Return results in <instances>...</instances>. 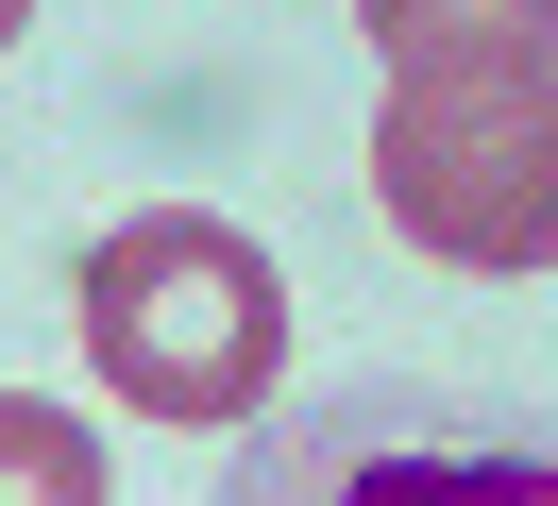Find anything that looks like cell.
Returning a JSON list of instances; mask_svg holds the SVG:
<instances>
[{"label":"cell","instance_id":"277c9868","mask_svg":"<svg viewBox=\"0 0 558 506\" xmlns=\"http://www.w3.org/2000/svg\"><path fill=\"white\" fill-rule=\"evenodd\" d=\"M389 85H490V67H558V0H355Z\"/></svg>","mask_w":558,"mask_h":506},{"label":"cell","instance_id":"8992f818","mask_svg":"<svg viewBox=\"0 0 558 506\" xmlns=\"http://www.w3.org/2000/svg\"><path fill=\"white\" fill-rule=\"evenodd\" d=\"M17 17H35V0H0V51H17Z\"/></svg>","mask_w":558,"mask_h":506},{"label":"cell","instance_id":"3957f363","mask_svg":"<svg viewBox=\"0 0 558 506\" xmlns=\"http://www.w3.org/2000/svg\"><path fill=\"white\" fill-rule=\"evenodd\" d=\"M373 202L440 270H558V67L373 101Z\"/></svg>","mask_w":558,"mask_h":506},{"label":"cell","instance_id":"7a4b0ae2","mask_svg":"<svg viewBox=\"0 0 558 506\" xmlns=\"http://www.w3.org/2000/svg\"><path fill=\"white\" fill-rule=\"evenodd\" d=\"M204 506H558V422L508 388H339L271 422Z\"/></svg>","mask_w":558,"mask_h":506},{"label":"cell","instance_id":"6da1fadb","mask_svg":"<svg viewBox=\"0 0 558 506\" xmlns=\"http://www.w3.org/2000/svg\"><path fill=\"white\" fill-rule=\"evenodd\" d=\"M69 321L102 355V388L136 422H254L271 405V355H288V287L238 220L204 202H136V220L85 236L69 270Z\"/></svg>","mask_w":558,"mask_h":506},{"label":"cell","instance_id":"5b68a950","mask_svg":"<svg viewBox=\"0 0 558 506\" xmlns=\"http://www.w3.org/2000/svg\"><path fill=\"white\" fill-rule=\"evenodd\" d=\"M0 506H102V439L51 388H0Z\"/></svg>","mask_w":558,"mask_h":506}]
</instances>
